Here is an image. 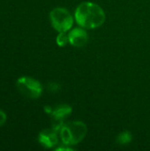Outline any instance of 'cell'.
Returning a JSON list of instances; mask_svg holds the SVG:
<instances>
[{
    "label": "cell",
    "instance_id": "cell-8",
    "mask_svg": "<svg viewBox=\"0 0 150 151\" xmlns=\"http://www.w3.org/2000/svg\"><path fill=\"white\" fill-rule=\"evenodd\" d=\"M68 42H69V37H68V35L65 34V32H61V33H59V35L57 36V43L58 44V46L64 47V46H65Z\"/></svg>",
    "mask_w": 150,
    "mask_h": 151
},
{
    "label": "cell",
    "instance_id": "cell-3",
    "mask_svg": "<svg viewBox=\"0 0 150 151\" xmlns=\"http://www.w3.org/2000/svg\"><path fill=\"white\" fill-rule=\"evenodd\" d=\"M50 19L54 29L59 33L68 31L73 23L71 13L66 9L61 7L53 9L50 13Z\"/></svg>",
    "mask_w": 150,
    "mask_h": 151
},
{
    "label": "cell",
    "instance_id": "cell-1",
    "mask_svg": "<svg viewBox=\"0 0 150 151\" xmlns=\"http://www.w3.org/2000/svg\"><path fill=\"white\" fill-rule=\"evenodd\" d=\"M75 19L81 27L94 29L104 23L105 13L100 5L92 2H83L76 8Z\"/></svg>",
    "mask_w": 150,
    "mask_h": 151
},
{
    "label": "cell",
    "instance_id": "cell-4",
    "mask_svg": "<svg viewBox=\"0 0 150 151\" xmlns=\"http://www.w3.org/2000/svg\"><path fill=\"white\" fill-rule=\"evenodd\" d=\"M17 88L19 93L30 99H36L41 96L42 92V84L34 78L31 77H20L16 83Z\"/></svg>",
    "mask_w": 150,
    "mask_h": 151
},
{
    "label": "cell",
    "instance_id": "cell-7",
    "mask_svg": "<svg viewBox=\"0 0 150 151\" xmlns=\"http://www.w3.org/2000/svg\"><path fill=\"white\" fill-rule=\"evenodd\" d=\"M72 113V108L67 104H61L57 106L53 111L52 116L56 120H63Z\"/></svg>",
    "mask_w": 150,
    "mask_h": 151
},
{
    "label": "cell",
    "instance_id": "cell-10",
    "mask_svg": "<svg viewBox=\"0 0 150 151\" xmlns=\"http://www.w3.org/2000/svg\"><path fill=\"white\" fill-rule=\"evenodd\" d=\"M6 121V115L4 111H0V127L3 126Z\"/></svg>",
    "mask_w": 150,
    "mask_h": 151
},
{
    "label": "cell",
    "instance_id": "cell-6",
    "mask_svg": "<svg viewBox=\"0 0 150 151\" xmlns=\"http://www.w3.org/2000/svg\"><path fill=\"white\" fill-rule=\"evenodd\" d=\"M39 142L45 148H52L58 142V139L55 130L45 129L39 134Z\"/></svg>",
    "mask_w": 150,
    "mask_h": 151
},
{
    "label": "cell",
    "instance_id": "cell-5",
    "mask_svg": "<svg viewBox=\"0 0 150 151\" xmlns=\"http://www.w3.org/2000/svg\"><path fill=\"white\" fill-rule=\"evenodd\" d=\"M69 42L75 47H83L87 44L88 41V33L82 28H74L69 35Z\"/></svg>",
    "mask_w": 150,
    "mask_h": 151
},
{
    "label": "cell",
    "instance_id": "cell-2",
    "mask_svg": "<svg viewBox=\"0 0 150 151\" xmlns=\"http://www.w3.org/2000/svg\"><path fill=\"white\" fill-rule=\"evenodd\" d=\"M87 126L81 121H73L62 126L60 136L65 145H76L80 142L87 134Z\"/></svg>",
    "mask_w": 150,
    "mask_h": 151
},
{
    "label": "cell",
    "instance_id": "cell-9",
    "mask_svg": "<svg viewBox=\"0 0 150 151\" xmlns=\"http://www.w3.org/2000/svg\"><path fill=\"white\" fill-rule=\"evenodd\" d=\"M132 141V135L129 132H124L122 133L118 138V142L121 144H127Z\"/></svg>",
    "mask_w": 150,
    "mask_h": 151
}]
</instances>
